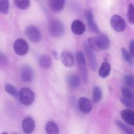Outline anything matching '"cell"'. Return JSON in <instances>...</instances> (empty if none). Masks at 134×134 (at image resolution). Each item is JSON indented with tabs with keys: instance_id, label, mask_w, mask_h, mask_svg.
Wrapping results in <instances>:
<instances>
[{
	"instance_id": "cell-1",
	"label": "cell",
	"mask_w": 134,
	"mask_h": 134,
	"mask_svg": "<svg viewBox=\"0 0 134 134\" xmlns=\"http://www.w3.org/2000/svg\"><path fill=\"white\" fill-rule=\"evenodd\" d=\"M88 46L94 51H105L109 48L110 40L106 35L101 34L96 37L88 38L87 40Z\"/></svg>"
},
{
	"instance_id": "cell-2",
	"label": "cell",
	"mask_w": 134,
	"mask_h": 134,
	"mask_svg": "<svg viewBox=\"0 0 134 134\" xmlns=\"http://www.w3.org/2000/svg\"><path fill=\"white\" fill-rule=\"evenodd\" d=\"M20 102L26 106L31 105L35 100V94L28 88H22L18 92Z\"/></svg>"
},
{
	"instance_id": "cell-3",
	"label": "cell",
	"mask_w": 134,
	"mask_h": 134,
	"mask_svg": "<svg viewBox=\"0 0 134 134\" xmlns=\"http://www.w3.org/2000/svg\"><path fill=\"white\" fill-rule=\"evenodd\" d=\"M48 30L51 36L54 38H58L62 36L65 31L64 24L58 20H52L49 22Z\"/></svg>"
},
{
	"instance_id": "cell-4",
	"label": "cell",
	"mask_w": 134,
	"mask_h": 134,
	"mask_svg": "<svg viewBox=\"0 0 134 134\" xmlns=\"http://www.w3.org/2000/svg\"><path fill=\"white\" fill-rule=\"evenodd\" d=\"M76 59H77L79 68V70L81 71L82 80H83L84 82H86L88 81V70L87 68H86L85 55L81 51H78L76 53Z\"/></svg>"
},
{
	"instance_id": "cell-5",
	"label": "cell",
	"mask_w": 134,
	"mask_h": 134,
	"mask_svg": "<svg viewBox=\"0 0 134 134\" xmlns=\"http://www.w3.org/2000/svg\"><path fill=\"white\" fill-rule=\"evenodd\" d=\"M13 49L18 56H24L29 51L28 43L23 39H17L13 43Z\"/></svg>"
},
{
	"instance_id": "cell-6",
	"label": "cell",
	"mask_w": 134,
	"mask_h": 134,
	"mask_svg": "<svg viewBox=\"0 0 134 134\" xmlns=\"http://www.w3.org/2000/svg\"><path fill=\"white\" fill-rule=\"evenodd\" d=\"M111 26L116 32H122L125 30L126 24L124 20L120 16L115 14L111 18Z\"/></svg>"
},
{
	"instance_id": "cell-7",
	"label": "cell",
	"mask_w": 134,
	"mask_h": 134,
	"mask_svg": "<svg viewBox=\"0 0 134 134\" xmlns=\"http://www.w3.org/2000/svg\"><path fill=\"white\" fill-rule=\"evenodd\" d=\"M25 34L28 39L33 43H37L41 40V35L39 29L33 25H30L26 27Z\"/></svg>"
},
{
	"instance_id": "cell-8",
	"label": "cell",
	"mask_w": 134,
	"mask_h": 134,
	"mask_svg": "<svg viewBox=\"0 0 134 134\" xmlns=\"http://www.w3.org/2000/svg\"><path fill=\"white\" fill-rule=\"evenodd\" d=\"M92 102L85 97H81L79 99V107L82 113L88 114L91 112L92 109Z\"/></svg>"
},
{
	"instance_id": "cell-9",
	"label": "cell",
	"mask_w": 134,
	"mask_h": 134,
	"mask_svg": "<svg viewBox=\"0 0 134 134\" xmlns=\"http://www.w3.org/2000/svg\"><path fill=\"white\" fill-rule=\"evenodd\" d=\"M35 124L32 118L25 117L22 122V128L24 132L26 134H31L35 130Z\"/></svg>"
},
{
	"instance_id": "cell-10",
	"label": "cell",
	"mask_w": 134,
	"mask_h": 134,
	"mask_svg": "<svg viewBox=\"0 0 134 134\" xmlns=\"http://www.w3.org/2000/svg\"><path fill=\"white\" fill-rule=\"evenodd\" d=\"M62 63L67 68H71L75 64V59L73 55L68 51H64L60 54Z\"/></svg>"
},
{
	"instance_id": "cell-11",
	"label": "cell",
	"mask_w": 134,
	"mask_h": 134,
	"mask_svg": "<svg viewBox=\"0 0 134 134\" xmlns=\"http://www.w3.org/2000/svg\"><path fill=\"white\" fill-rule=\"evenodd\" d=\"M21 79L24 82H31L34 79V71L31 67L24 65L21 68L20 70Z\"/></svg>"
},
{
	"instance_id": "cell-12",
	"label": "cell",
	"mask_w": 134,
	"mask_h": 134,
	"mask_svg": "<svg viewBox=\"0 0 134 134\" xmlns=\"http://www.w3.org/2000/svg\"><path fill=\"white\" fill-rule=\"evenodd\" d=\"M85 51H86V55H87L90 69L93 71H95L97 69V68H98V64H97V61L95 55L93 53L92 50L88 46V44L85 45Z\"/></svg>"
},
{
	"instance_id": "cell-13",
	"label": "cell",
	"mask_w": 134,
	"mask_h": 134,
	"mask_svg": "<svg viewBox=\"0 0 134 134\" xmlns=\"http://www.w3.org/2000/svg\"><path fill=\"white\" fill-rule=\"evenodd\" d=\"M86 18L90 30L94 33H99V30L96 22L94 21V14L91 10H88L86 12Z\"/></svg>"
},
{
	"instance_id": "cell-14",
	"label": "cell",
	"mask_w": 134,
	"mask_h": 134,
	"mask_svg": "<svg viewBox=\"0 0 134 134\" xmlns=\"http://www.w3.org/2000/svg\"><path fill=\"white\" fill-rule=\"evenodd\" d=\"M72 31L76 35H82L85 31V26L82 22L79 20H75L73 21L71 26Z\"/></svg>"
},
{
	"instance_id": "cell-15",
	"label": "cell",
	"mask_w": 134,
	"mask_h": 134,
	"mask_svg": "<svg viewBox=\"0 0 134 134\" xmlns=\"http://www.w3.org/2000/svg\"><path fill=\"white\" fill-rule=\"evenodd\" d=\"M121 117L127 124L134 126V111L131 109H124L120 113Z\"/></svg>"
},
{
	"instance_id": "cell-16",
	"label": "cell",
	"mask_w": 134,
	"mask_h": 134,
	"mask_svg": "<svg viewBox=\"0 0 134 134\" xmlns=\"http://www.w3.org/2000/svg\"><path fill=\"white\" fill-rule=\"evenodd\" d=\"M65 0H51L49 7L54 12L61 11L64 8Z\"/></svg>"
},
{
	"instance_id": "cell-17",
	"label": "cell",
	"mask_w": 134,
	"mask_h": 134,
	"mask_svg": "<svg viewBox=\"0 0 134 134\" xmlns=\"http://www.w3.org/2000/svg\"><path fill=\"white\" fill-rule=\"evenodd\" d=\"M67 83L69 87L77 88L80 86L81 80L77 75H71L67 78Z\"/></svg>"
},
{
	"instance_id": "cell-18",
	"label": "cell",
	"mask_w": 134,
	"mask_h": 134,
	"mask_svg": "<svg viewBox=\"0 0 134 134\" xmlns=\"http://www.w3.org/2000/svg\"><path fill=\"white\" fill-rule=\"evenodd\" d=\"M111 66L108 62H103L99 69V75L102 78H106L111 73Z\"/></svg>"
},
{
	"instance_id": "cell-19",
	"label": "cell",
	"mask_w": 134,
	"mask_h": 134,
	"mask_svg": "<svg viewBox=\"0 0 134 134\" xmlns=\"http://www.w3.org/2000/svg\"><path fill=\"white\" fill-rule=\"evenodd\" d=\"M45 130L47 134H59L60 133V130L58 125L52 121H49L47 123Z\"/></svg>"
},
{
	"instance_id": "cell-20",
	"label": "cell",
	"mask_w": 134,
	"mask_h": 134,
	"mask_svg": "<svg viewBox=\"0 0 134 134\" xmlns=\"http://www.w3.org/2000/svg\"><path fill=\"white\" fill-rule=\"evenodd\" d=\"M39 63L40 66L43 69H48L52 65L51 58L48 55H43L39 58Z\"/></svg>"
},
{
	"instance_id": "cell-21",
	"label": "cell",
	"mask_w": 134,
	"mask_h": 134,
	"mask_svg": "<svg viewBox=\"0 0 134 134\" xmlns=\"http://www.w3.org/2000/svg\"><path fill=\"white\" fill-rule=\"evenodd\" d=\"M102 96V92L100 88L96 86L93 89V102L94 103H98L101 100Z\"/></svg>"
},
{
	"instance_id": "cell-22",
	"label": "cell",
	"mask_w": 134,
	"mask_h": 134,
	"mask_svg": "<svg viewBox=\"0 0 134 134\" xmlns=\"http://www.w3.org/2000/svg\"><path fill=\"white\" fill-rule=\"evenodd\" d=\"M15 6L20 9H26L30 4V0H14Z\"/></svg>"
},
{
	"instance_id": "cell-23",
	"label": "cell",
	"mask_w": 134,
	"mask_h": 134,
	"mask_svg": "<svg viewBox=\"0 0 134 134\" xmlns=\"http://www.w3.org/2000/svg\"><path fill=\"white\" fill-rule=\"evenodd\" d=\"M116 124L118 126V128L120 130H121L122 132H124V133L126 134H134V130L132 128H130L128 126L125 125L124 124H123L122 122L120 121H116Z\"/></svg>"
},
{
	"instance_id": "cell-24",
	"label": "cell",
	"mask_w": 134,
	"mask_h": 134,
	"mask_svg": "<svg viewBox=\"0 0 134 134\" xmlns=\"http://www.w3.org/2000/svg\"><path fill=\"white\" fill-rule=\"evenodd\" d=\"M9 9V0H0V12L3 14H7Z\"/></svg>"
},
{
	"instance_id": "cell-25",
	"label": "cell",
	"mask_w": 134,
	"mask_h": 134,
	"mask_svg": "<svg viewBox=\"0 0 134 134\" xmlns=\"http://www.w3.org/2000/svg\"><path fill=\"white\" fill-rule=\"evenodd\" d=\"M128 19L129 21L130 24H134V5L133 4L130 3L128 6Z\"/></svg>"
},
{
	"instance_id": "cell-26",
	"label": "cell",
	"mask_w": 134,
	"mask_h": 134,
	"mask_svg": "<svg viewBox=\"0 0 134 134\" xmlns=\"http://www.w3.org/2000/svg\"><path fill=\"white\" fill-rule=\"evenodd\" d=\"M121 92L123 97L134 100V93L132 92V90H130V89L128 88L124 87L122 88Z\"/></svg>"
},
{
	"instance_id": "cell-27",
	"label": "cell",
	"mask_w": 134,
	"mask_h": 134,
	"mask_svg": "<svg viewBox=\"0 0 134 134\" xmlns=\"http://www.w3.org/2000/svg\"><path fill=\"white\" fill-rule=\"evenodd\" d=\"M121 52L126 61H127L128 63H130V64H133V57L132 56L130 52H128V51L124 48H121Z\"/></svg>"
},
{
	"instance_id": "cell-28",
	"label": "cell",
	"mask_w": 134,
	"mask_h": 134,
	"mask_svg": "<svg viewBox=\"0 0 134 134\" xmlns=\"http://www.w3.org/2000/svg\"><path fill=\"white\" fill-rule=\"evenodd\" d=\"M5 90L8 94H10L13 96L16 97L17 96H18V93L17 92L16 88L11 84H7L6 86H5Z\"/></svg>"
},
{
	"instance_id": "cell-29",
	"label": "cell",
	"mask_w": 134,
	"mask_h": 134,
	"mask_svg": "<svg viewBox=\"0 0 134 134\" xmlns=\"http://www.w3.org/2000/svg\"><path fill=\"white\" fill-rule=\"evenodd\" d=\"M124 83L129 87L134 88V75H128L124 78Z\"/></svg>"
},
{
	"instance_id": "cell-30",
	"label": "cell",
	"mask_w": 134,
	"mask_h": 134,
	"mask_svg": "<svg viewBox=\"0 0 134 134\" xmlns=\"http://www.w3.org/2000/svg\"><path fill=\"white\" fill-rule=\"evenodd\" d=\"M120 101L124 105L126 106L130 109H134V100H133V99H128V98H126L123 97L120 99Z\"/></svg>"
},
{
	"instance_id": "cell-31",
	"label": "cell",
	"mask_w": 134,
	"mask_h": 134,
	"mask_svg": "<svg viewBox=\"0 0 134 134\" xmlns=\"http://www.w3.org/2000/svg\"><path fill=\"white\" fill-rule=\"evenodd\" d=\"M129 49L130 52V54H132V56L134 58V39H132V40L130 41Z\"/></svg>"
},
{
	"instance_id": "cell-32",
	"label": "cell",
	"mask_w": 134,
	"mask_h": 134,
	"mask_svg": "<svg viewBox=\"0 0 134 134\" xmlns=\"http://www.w3.org/2000/svg\"><path fill=\"white\" fill-rule=\"evenodd\" d=\"M1 134H8V133H7V132H3Z\"/></svg>"
},
{
	"instance_id": "cell-33",
	"label": "cell",
	"mask_w": 134,
	"mask_h": 134,
	"mask_svg": "<svg viewBox=\"0 0 134 134\" xmlns=\"http://www.w3.org/2000/svg\"><path fill=\"white\" fill-rule=\"evenodd\" d=\"M12 134H18V133H13Z\"/></svg>"
}]
</instances>
